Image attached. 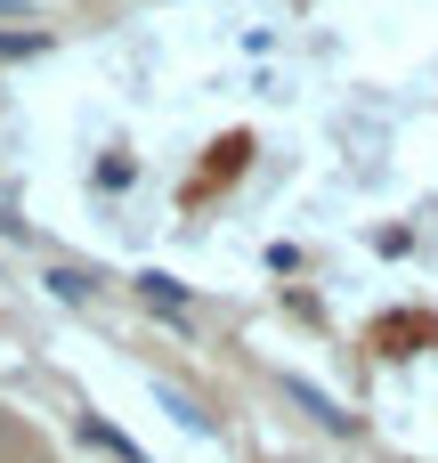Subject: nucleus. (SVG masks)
Returning a JSON list of instances; mask_svg holds the SVG:
<instances>
[{
  "mask_svg": "<svg viewBox=\"0 0 438 463\" xmlns=\"http://www.w3.org/2000/svg\"><path fill=\"white\" fill-rule=\"evenodd\" d=\"M130 179H138V163H130V155H106V163H98V187H106V195H122Z\"/></svg>",
  "mask_w": 438,
  "mask_h": 463,
  "instance_id": "6",
  "label": "nucleus"
},
{
  "mask_svg": "<svg viewBox=\"0 0 438 463\" xmlns=\"http://www.w3.org/2000/svg\"><path fill=\"white\" fill-rule=\"evenodd\" d=\"M284 391H293V399H301V407H309V415H317V423H325V431H341V439H349V431H358V415H349V407H341V399H325V391H317V383H301V374H293V383H284Z\"/></svg>",
  "mask_w": 438,
  "mask_h": 463,
  "instance_id": "2",
  "label": "nucleus"
},
{
  "mask_svg": "<svg viewBox=\"0 0 438 463\" xmlns=\"http://www.w3.org/2000/svg\"><path fill=\"white\" fill-rule=\"evenodd\" d=\"M81 439H89V448H106V456H122V463H146L130 439H122V431H106V423H81Z\"/></svg>",
  "mask_w": 438,
  "mask_h": 463,
  "instance_id": "5",
  "label": "nucleus"
},
{
  "mask_svg": "<svg viewBox=\"0 0 438 463\" xmlns=\"http://www.w3.org/2000/svg\"><path fill=\"white\" fill-rule=\"evenodd\" d=\"M41 285H49L57 301H89V293H98V277H89V269H49Z\"/></svg>",
  "mask_w": 438,
  "mask_h": 463,
  "instance_id": "3",
  "label": "nucleus"
},
{
  "mask_svg": "<svg viewBox=\"0 0 438 463\" xmlns=\"http://www.w3.org/2000/svg\"><path fill=\"white\" fill-rule=\"evenodd\" d=\"M154 399H163V415H179V423H187V431H211V415H203V407H195V399H187V391H171V383H163V391H154Z\"/></svg>",
  "mask_w": 438,
  "mask_h": 463,
  "instance_id": "4",
  "label": "nucleus"
},
{
  "mask_svg": "<svg viewBox=\"0 0 438 463\" xmlns=\"http://www.w3.org/2000/svg\"><path fill=\"white\" fill-rule=\"evenodd\" d=\"M130 293L154 309V317H187V285L179 277H163V269H146V277H130Z\"/></svg>",
  "mask_w": 438,
  "mask_h": 463,
  "instance_id": "1",
  "label": "nucleus"
},
{
  "mask_svg": "<svg viewBox=\"0 0 438 463\" xmlns=\"http://www.w3.org/2000/svg\"><path fill=\"white\" fill-rule=\"evenodd\" d=\"M24 8H33V0H0V16H24Z\"/></svg>",
  "mask_w": 438,
  "mask_h": 463,
  "instance_id": "8",
  "label": "nucleus"
},
{
  "mask_svg": "<svg viewBox=\"0 0 438 463\" xmlns=\"http://www.w3.org/2000/svg\"><path fill=\"white\" fill-rule=\"evenodd\" d=\"M49 33H0V57H41Z\"/></svg>",
  "mask_w": 438,
  "mask_h": 463,
  "instance_id": "7",
  "label": "nucleus"
}]
</instances>
